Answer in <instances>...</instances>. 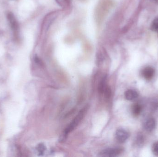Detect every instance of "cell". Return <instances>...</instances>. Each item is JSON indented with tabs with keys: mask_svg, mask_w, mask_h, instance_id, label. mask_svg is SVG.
<instances>
[{
	"mask_svg": "<svg viewBox=\"0 0 158 157\" xmlns=\"http://www.w3.org/2000/svg\"><path fill=\"white\" fill-rule=\"evenodd\" d=\"M87 109H88V108H87V106H86L80 111V112H79L78 115L76 116V118L73 120L72 122L69 125L68 127L66 129L65 131H64V135H63V139L65 138L67 135L69 134L70 132L72 131L77 126L80 122L81 120L83 118L84 116L85 115V112H86V111L87 110Z\"/></svg>",
	"mask_w": 158,
	"mask_h": 157,
	"instance_id": "obj_1",
	"label": "cell"
},
{
	"mask_svg": "<svg viewBox=\"0 0 158 157\" xmlns=\"http://www.w3.org/2000/svg\"><path fill=\"white\" fill-rule=\"evenodd\" d=\"M121 149L118 148H110L104 149L99 153L101 157H113L118 155L121 153Z\"/></svg>",
	"mask_w": 158,
	"mask_h": 157,
	"instance_id": "obj_2",
	"label": "cell"
},
{
	"mask_svg": "<svg viewBox=\"0 0 158 157\" xmlns=\"http://www.w3.org/2000/svg\"><path fill=\"white\" fill-rule=\"evenodd\" d=\"M116 137L117 140L120 143H124L129 138V133L124 129H119L116 131Z\"/></svg>",
	"mask_w": 158,
	"mask_h": 157,
	"instance_id": "obj_3",
	"label": "cell"
},
{
	"mask_svg": "<svg viewBox=\"0 0 158 157\" xmlns=\"http://www.w3.org/2000/svg\"><path fill=\"white\" fill-rule=\"evenodd\" d=\"M155 74V70L150 66H147L144 68L142 71V75L145 79L147 80H151Z\"/></svg>",
	"mask_w": 158,
	"mask_h": 157,
	"instance_id": "obj_4",
	"label": "cell"
},
{
	"mask_svg": "<svg viewBox=\"0 0 158 157\" xmlns=\"http://www.w3.org/2000/svg\"><path fill=\"white\" fill-rule=\"evenodd\" d=\"M156 127V120L154 118H148L144 123V128L147 131H152L155 129Z\"/></svg>",
	"mask_w": 158,
	"mask_h": 157,
	"instance_id": "obj_5",
	"label": "cell"
},
{
	"mask_svg": "<svg viewBox=\"0 0 158 157\" xmlns=\"http://www.w3.org/2000/svg\"><path fill=\"white\" fill-rule=\"evenodd\" d=\"M7 18H8L11 28L14 30V33H16L18 32V25L17 22L15 18L14 17L13 14L11 13L8 14L7 15Z\"/></svg>",
	"mask_w": 158,
	"mask_h": 157,
	"instance_id": "obj_6",
	"label": "cell"
},
{
	"mask_svg": "<svg viewBox=\"0 0 158 157\" xmlns=\"http://www.w3.org/2000/svg\"><path fill=\"white\" fill-rule=\"evenodd\" d=\"M125 97L128 100H133L136 99L138 97V93L133 89H129L125 93Z\"/></svg>",
	"mask_w": 158,
	"mask_h": 157,
	"instance_id": "obj_7",
	"label": "cell"
},
{
	"mask_svg": "<svg viewBox=\"0 0 158 157\" xmlns=\"http://www.w3.org/2000/svg\"><path fill=\"white\" fill-rule=\"evenodd\" d=\"M142 110V106L138 103H135L132 107V112L134 116L137 117L141 114Z\"/></svg>",
	"mask_w": 158,
	"mask_h": 157,
	"instance_id": "obj_8",
	"label": "cell"
},
{
	"mask_svg": "<svg viewBox=\"0 0 158 157\" xmlns=\"http://www.w3.org/2000/svg\"><path fill=\"white\" fill-rule=\"evenodd\" d=\"M151 28L153 31L158 33V17L155 18L152 22Z\"/></svg>",
	"mask_w": 158,
	"mask_h": 157,
	"instance_id": "obj_9",
	"label": "cell"
},
{
	"mask_svg": "<svg viewBox=\"0 0 158 157\" xmlns=\"http://www.w3.org/2000/svg\"><path fill=\"white\" fill-rule=\"evenodd\" d=\"M137 144L139 146H141L143 145L144 142V138L143 135L142 134H139L137 136Z\"/></svg>",
	"mask_w": 158,
	"mask_h": 157,
	"instance_id": "obj_10",
	"label": "cell"
},
{
	"mask_svg": "<svg viewBox=\"0 0 158 157\" xmlns=\"http://www.w3.org/2000/svg\"><path fill=\"white\" fill-rule=\"evenodd\" d=\"M37 149L40 155H43L45 151L46 148L43 144H40L37 147Z\"/></svg>",
	"mask_w": 158,
	"mask_h": 157,
	"instance_id": "obj_11",
	"label": "cell"
},
{
	"mask_svg": "<svg viewBox=\"0 0 158 157\" xmlns=\"http://www.w3.org/2000/svg\"><path fill=\"white\" fill-rule=\"evenodd\" d=\"M153 153L156 155L158 156V142L155 143L153 146L152 148Z\"/></svg>",
	"mask_w": 158,
	"mask_h": 157,
	"instance_id": "obj_12",
	"label": "cell"
},
{
	"mask_svg": "<svg viewBox=\"0 0 158 157\" xmlns=\"http://www.w3.org/2000/svg\"><path fill=\"white\" fill-rule=\"evenodd\" d=\"M155 1H156V2H158V0H155Z\"/></svg>",
	"mask_w": 158,
	"mask_h": 157,
	"instance_id": "obj_13",
	"label": "cell"
}]
</instances>
